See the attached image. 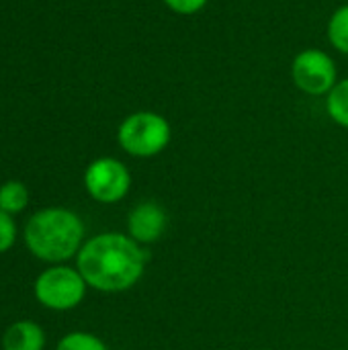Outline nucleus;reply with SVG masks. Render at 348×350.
I'll return each instance as SVG.
<instances>
[{"mask_svg": "<svg viewBox=\"0 0 348 350\" xmlns=\"http://www.w3.org/2000/svg\"><path fill=\"white\" fill-rule=\"evenodd\" d=\"M4 350H43L45 347V334L43 330L29 320L12 324L2 338Z\"/></svg>", "mask_w": 348, "mask_h": 350, "instance_id": "nucleus-8", "label": "nucleus"}, {"mask_svg": "<svg viewBox=\"0 0 348 350\" xmlns=\"http://www.w3.org/2000/svg\"><path fill=\"white\" fill-rule=\"evenodd\" d=\"M170 123L152 111H139L123 119L117 129L119 146L135 158H152L170 144Z\"/></svg>", "mask_w": 348, "mask_h": 350, "instance_id": "nucleus-3", "label": "nucleus"}, {"mask_svg": "<svg viewBox=\"0 0 348 350\" xmlns=\"http://www.w3.org/2000/svg\"><path fill=\"white\" fill-rule=\"evenodd\" d=\"M55 350H107L105 342L88 332H70L66 334Z\"/></svg>", "mask_w": 348, "mask_h": 350, "instance_id": "nucleus-12", "label": "nucleus"}, {"mask_svg": "<svg viewBox=\"0 0 348 350\" xmlns=\"http://www.w3.org/2000/svg\"><path fill=\"white\" fill-rule=\"evenodd\" d=\"M29 203V191L18 180H8L0 187V209L6 213H18Z\"/></svg>", "mask_w": 348, "mask_h": 350, "instance_id": "nucleus-9", "label": "nucleus"}, {"mask_svg": "<svg viewBox=\"0 0 348 350\" xmlns=\"http://www.w3.org/2000/svg\"><path fill=\"white\" fill-rule=\"evenodd\" d=\"M16 240V228L10 213L0 209V252H6Z\"/></svg>", "mask_w": 348, "mask_h": 350, "instance_id": "nucleus-13", "label": "nucleus"}, {"mask_svg": "<svg viewBox=\"0 0 348 350\" xmlns=\"http://www.w3.org/2000/svg\"><path fill=\"white\" fill-rule=\"evenodd\" d=\"M168 226L166 211L152 201L135 205L127 215V232L137 244H154L162 238Z\"/></svg>", "mask_w": 348, "mask_h": 350, "instance_id": "nucleus-7", "label": "nucleus"}, {"mask_svg": "<svg viewBox=\"0 0 348 350\" xmlns=\"http://www.w3.org/2000/svg\"><path fill=\"white\" fill-rule=\"evenodd\" d=\"M328 39L330 43L343 51L348 53V4L334 10V14L328 21Z\"/></svg>", "mask_w": 348, "mask_h": 350, "instance_id": "nucleus-11", "label": "nucleus"}, {"mask_svg": "<svg viewBox=\"0 0 348 350\" xmlns=\"http://www.w3.org/2000/svg\"><path fill=\"white\" fill-rule=\"evenodd\" d=\"M291 76L299 90L312 96L328 94L336 86L334 59L320 49H304L291 64Z\"/></svg>", "mask_w": 348, "mask_h": 350, "instance_id": "nucleus-6", "label": "nucleus"}, {"mask_svg": "<svg viewBox=\"0 0 348 350\" xmlns=\"http://www.w3.org/2000/svg\"><path fill=\"white\" fill-rule=\"evenodd\" d=\"M86 295L84 277L70 267H53L43 271L35 281V297L41 306L66 312L76 308Z\"/></svg>", "mask_w": 348, "mask_h": 350, "instance_id": "nucleus-4", "label": "nucleus"}, {"mask_svg": "<svg viewBox=\"0 0 348 350\" xmlns=\"http://www.w3.org/2000/svg\"><path fill=\"white\" fill-rule=\"evenodd\" d=\"M326 109L328 115L332 117L334 123H338L340 127L348 129V78L338 82L326 98Z\"/></svg>", "mask_w": 348, "mask_h": 350, "instance_id": "nucleus-10", "label": "nucleus"}, {"mask_svg": "<svg viewBox=\"0 0 348 350\" xmlns=\"http://www.w3.org/2000/svg\"><path fill=\"white\" fill-rule=\"evenodd\" d=\"M76 265L78 273L92 289L121 293L144 277L148 254L131 236L109 232L90 238L80 248Z\"/></svg>", "mask_w": 348, "mask_h": 350, "instance_id": "nucleus-1", "label": "nucleus"}, {"mask_svg": "<svg viewBox=\"0 0 348 350\" xmlns=\"http://www.w3.org/2000/svg\"><path fill=\"white\" fill-rule=\"evenodd\" d=\"M84 187L94 201L111 205L129 193L131 174L123 162L115 158H98L88 164L84 172Z\"/></svg>", "mask_w": 348, "mask_h": 350, "instance_id": "nucleus-5", "label": "nucleus"}, {"mask_svg": "<svg viewBox=\"0 0 348 350\" xmlns=\"http://www.w3.org/2000/svg\"><path fill=\"white\" fill-rule=\"evenodd\" d=\"M164 4L178 14H195L207 4V0H164Z\"/></svg>", "mask_w": 348, "mask_h": 350, "instance_id": "nucleus-14", "label": "nucleus"}, {"mask_svg": "<svg viewBox=\"0 0 348 350\" xmlns=\"http://www.w3.org/2000/svg\"><path fill=\"white\" fill-rule=\"evenodd\" d=\"M84 238V224L80 217L62 207L37 211L25 228V242L29 250L47 262H64L80 252Z\"/></svg>", "mask_w": 348, "mask_h": 350, "instance_id": "nucleus-2", "label": "nucleus"}]
</instances>
